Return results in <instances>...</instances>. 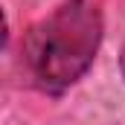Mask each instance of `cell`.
I'll return each instance as SVG.
<instances>
[{
	"label": "cell",
	"mask_w": 125,
	"mask_h": 125,
	"mask_svg": "<svg viewBox=\"0 0 125 125\" xmlns=\"http://www.w3.org/2000/svg\"><path fill=\"white\" fill-rule=\"evenodd\" d=\"M102 44V12L96 0H61L35 21L21 41L23 82L58 96L73 87L93 64Z\"/></svg>",
	"instance_id": "1"
},
{
	"label": "cell",
	"mask_w": 125,
	"mask_h": 125,
	"mask_svg": "<svg viewBox=\"0 0 125 125\" xmlns=\"http://www.w3.org/2000/svg\"><path fill=\"white\" fill-rule=\"evenodd\" d=\"M122 73H125V52H122Z\"/></svg>",
	"instance_id": "2"
}]
</instances>
